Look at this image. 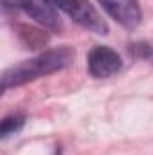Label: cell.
Masks as SVG:
<instances>
[{"mask_svg": "<svg viewBox=\"0 0 153 155\" xmlns=\"http://www.w3.org/2000/svg\"><path fill=\"white\" fill-rule=\"evenodd\" d=\"M74 61V51L69 47H58L45 51L38 56L25 60L18 65L9 67L2 74V90H9L15 87H22L29 81H34L38 78L54 74L65 67H69Z\"/></svg>", "mask_w": 153, "mask_h": 155, "instance_id": "cell-1", "label": "cell"}, {"mask_svg": "<svg viewBox=\"0 0 153 155\" xmlns=\"http://www.w3.org/2000/svg\"><path fill=\"white\" fill-rule=\"evenodd\" d=\"M52 4L58 11H63L67 16H70L77 25L105 36L108 33V25L103 20V16L97 13V9L86 2V0H47Z\"/></svg>", "mask_w": 153, "mask_h": 155, "instance_id": "cell-2", "label": "cell"}, {"mask_svg": "<svg viewBox=\"0 0 153 155\" xmlns=\"http://www.w3.org/2000/svg\"><path fill=\"white\" fill-rule=\"evenodd\" d=\"M2 4H4V9L22 11L29 15L34 22H38L41 27L49 31H61L63 27L58 9L47 0H2Z\"/></svg>", "mask_w": 153, "mask_h": 155, "instance_id": "cell-3", "label": "cell"}, {"mask_svg": "<svg viewBox=\"0 0 153 155\" xmlns=\"http://www.w3.org/2000/svg\"><path fill=\"white\" fill-rule=\"evenodd\" d=\"M122 67V58L106 45H96L88 52V72L94 78L105 79L117 74Z\"/></svg>", "mask_w": 153, "mask_h": 155, "instance_id": "cell-4", "label": "cell"}, {"mask_svg": "<svg viewBox=\"0 0 153 155\" xmlns=\"http://www.w3.org/2000/svg\"><path fill=\"white\" fill-rule=\"evenodd\" d=\"M97 2L124 29L132 31L139 27L142 20V13H141V5L137 0H97Z\"/></svg>", "mask_w": 153, "mask_h": 155, "instance_id": "cell-5", "label": "cell"}, {"mask_svg": "<svg viewBox=\"0 0 153 155\" xmlns=\"http://www.w3.org/2000/svg\"><path fill=\"white\" fill-rule=\"evenodd\" d=\"M25 124V117L22 114H11V116L4 117L2 124H0V135L2 139H7L9 135H15L18 134Z\"/></svg>", "mask_w": 153, "mask_h": 155, "instance_id": "cell-6", "label": "cell"}, {"mask_svg": "<svg viewBox=\"0 0 153 155\" xmlns=\"http://www.w3.org/2000/svg\"><path fill=\"white\" fill-rule=\"evenodd\" d=\"M132 52L133 54H137V56H150L151 54V47L148 45V43H135V45H132Z\"/></svg>", "mask_w": 153, "mask_h": 155, "instance_id": "cell-7", "label": "cell"}]
</instances>
